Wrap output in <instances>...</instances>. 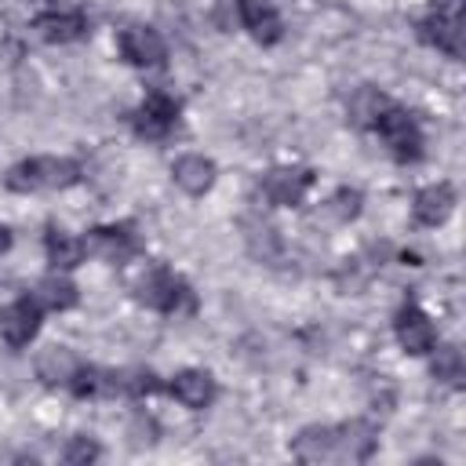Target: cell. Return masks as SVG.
<instances>
[{
    "instance_id": "11",
    "label": "cell",
    "mask_w": 466,
    "mask_h": 466,
    "mask_svg": "<svg viewBox=\"0 0 466 466\" xmlns=\"http://www.w3.org/2000/svg\"><path fill=\"white\" fill-rule=\"evenodd\" d=\"M171 393L186 404V408H208L215 400V379L200 368H186L171 379Z\"/></svg>"
},
{
    "instance_id": "7",
    "label": "cell",
    "mask_w": 466,
    "mask_h": 466,
    "mask_svg": "<svg viewBox=\"0 0 466 466\" xmlns=\"http://www.w3.org/2000/svg\"><path fill=\"white\" fill-rule=\"evenodd\" d=\"M397 339L408 353H430L437 342V328L419 306H404L397 313Z\"/></svg>"
},
{
    "instance_id": "24",
    "label": "cell",
    "mask_w": 466,
    "mask_h": 466,
    "mask_svg": "<svg viewBox=\"0 0 466 466\" xmlns=\"http://www.w3.org/2000/svg\"><path fill=\"white\" fill-rule=\"evenodd\" d=\"M62 459L66 462H91V459H98V444L87 441V437H76V441H69V448H66Z\"/></svg>"
},
{
    "instance_id": "17",
    "label": "cell",
    "mask_w": 466,
    "mask_h": 466,
    "mask_svg": "<svg viewBox=\"0 0 466 466\" xmlns=\"http://www.w3.org/2000/svg\"><path fill=\"white\" fill-rule=\"evenodd\" d=\"M240 18L251 29V36L262 44H273L280 36V15L266 0H240Z\"/></svg>"
},
{
    "instance_id": "21",
    "label": "cell",
    "mask_w": 466,
    "mask_h": 466,
    "mask_svg": "<svg viewBox=\"0 0 466 466\" xmlns=\"http://www.w3.org/2000/svg\"><path fill=\"white\" fill-rule=\"evenodd\" d=\"M386 106H390V102H386L375 87H360V91L350 98V113H353L357 124H375V116H379Z\"/></svg>"
},
{
    "instance_id": "23",
    "label": "cell",
    "mask_w": 466,
    "mask_h": 466,
    "mask_svg": "<svg viewBox=\"0 0 466 466\" xmlns=\"http://www.w3.org/2000/svg\"><path fill=\"white\" fill-rule=\"evenodd\" d=\"M157 390V375L146 368H127L120 371V393H153Z\"/></svg>"
},
{
    "instance_id": "15",
    "label": "cell",
    "mask_w": 466,
    "mask_h": 466,
    "mask_svg": "<svg viewBox=\"0 0 466 466\" xmlns=\"http://www.w3.org/2000/svg\"><path fill=\"white\" fill-rule=\"evenodd\" d=\"M422 36L430 44H437L441 51L448 55H462V22H459V11H444V15H433L422 22Z\"/></svg>"
},
{
    "instance_id": "12",
    "label": "cell",
    "mask_w": 466,
    "mask_h": 466,
    "mask_svg": "<svg viewBox=\"0 0 466 466\" xmlns=\"http://www.w3.org/2000/svg\"><path fill=\"white\" fill-rule=\"evenodd\" d=\"M171 175H175V182H178L186 193L200 197V193H208L211 182H215V164H211L208 157H200V153H186V157L175 160Z\"/></svg>"
},
{
    "instance_id": "4",
    "label": "cell",
    "mask_w": 466,
    "mask_h": 466,
    "mask_svg": "<svg viewBox=\"0 0 466 466\" xmlns=\"http://www.w3.org/2000/svg\"><path fill=\"white\" fill-rule=\"evenodd\" d=\"M40 302H36V295H25V299H15L11 306H4L0 309V335H4V342L7 346H25L33 335H36V328H40Z\"/></svg>"
},
{
    "instance_id": "6",
    "label": "cell",
    "mask_w": 466,
    "mask_h": 466,
    "mask_svg": "<svg viewBox=\"0 0 466 466\" xmlns=\"http://www.w3.org/2000/svg\"><path fill=\"white\" fill-rule=\"evenodd\" d=\"M120 51H124V58L135 62V66H160L164 55H167L160 33L149 29V25H127V29L120 33Z\"/></svg>"
},
{
    "instance_id": "8",
    "label": "cell",
    "mask_w": 466,
    "mask_h": 466,
    "mask_svg": "<svg viewBox=\"0 0 466 466\" xmlns=\"http://www.w3.org/2000/svg\"><path fill=\"white\" fill-rule=\"evenodd\" d=\"M309 182H313V175L302 171V167H277V171L266 175L262 193H266L273 204H299V200L306 197Z\"/></svg>"
},
{
    "instance_id": "5",
    "label": "cell",
    "mask_w": 466,
    "mask_h": 466,
    "mask_svg": "<svg viewBox=\"0 0 466 466\" xmlns=\"http://www.w3.org/2000/svg\"><path fill=\"white\" fill-rule=\"evenodd\" d=\"M175 120H178L175 98H167L164 91H153V95L138 106V113H135V131H138L142 138H164V135L175 127Z\"/></svg>"
},
{
    "instance_id": "13",
    "label": "cell",
    "mask_w": 466,
    "mask_h": 466,
    "mask_svg": "<svg viewBox=\"0 0 466 466\" xmlns=\"http://www.w3.org/2000/svg\"><path fill=\"white\" fill-rule=\"evenodd\" d=\"M76 368H80V360H76V353L66 350V346H47V350H40V357H36V375H40L47 386H69L73 375H76Z\"/></svg>"
},
{
    "instance_id": "10",
    "label": "cell",
    "mask_w": 466,
    "mask_h": 466,
    "mask_svg": "<svg viewBox=\"0 0 466 466\" xmlns=\"http://www.w3.org/2000/svg\"><path fill=\"white\" fill-rule=\"evenodd\" d=\"M295 459L302 462H328V459H339V430H328V426H309L295 437L291 444Z\"/></svg>"
},
{
    "instance_id": "9",
    "label": "cell",
    "mask_w": 466,
    "mask_h": 466,
    "mask_svg": "<svg viewBox=\"0 0 466 466\" xmlns=\"http://www.w3.org/2000/svg\"><path fill=\"white\" fill-rule=\"evenodd\" d=\"M84 248H91L95 255L109 258V262H124L127 255H135V233L131 226H98L91 229V240H84Z\"/></svg>"
},
{
    "instance_id": "18",
    "label": "cell",
    "mask_w": 466,
    "mask_h": 466,
    "mask_svg": "<svg viewBox=\"0 0 466 466\" xmlns=\"http://www.w3.org/2000/svg\"><path fill=\"white\" fill-rule=\"evenodd\" d=\"M375 448V430L368 422H346L339 426V459H368Z\"/></svg>"
},
{
    "instance_id": "14",
    "label": "cell",
    "mask_w": 466,
    "mask_h": 466,
    "mask_svg": "<svg viewBox=\"0 0 466 466\" xmlns=\"http://www.w3.org/2000/svg\"><path fill=\"white\" fill-rule=\"evenodd\" d=\"M36 29H40V36L51 40V44H69V40L84 36L87 18H84L80 11H73V7H69V11H47V15L36 18Z\"/></svg>"
},
{
    "instance_id": "16",
    "label": "cell",
    "mask_w": 466,
    "mask_h": 466,
    "mask_svg": "<svg viewBox=\"0 0 466 466\" xmlns=\"http://www.w3.org/2000/svg\"><path fill=\"white\" fill-rule=\"evenodd\" d=\"M451 204H455L451 186H444V182L426 186V189L415 197V218H419L422 226H441V222L451 215Z\"/></svg>"
},
{
    "instance_id": "19",
    "label": "cell",
    "mask_w": 466,
    "mask_h": 466,
    "mask_svg": "<svg viewBox=\"0 0 466 466\" xmlns=\"http://www.w3.org/2000/svg\"><path fill=\"white\" fill-rule=\"evenodd\" d=\"M84 240H76L73 233H66V229H51L47 233V258H51V266L55 269H73L80 258H84Z\"/></svg>"
},
{
    "instance_id": "2",
    "label": "cell",
    "mask_w": 466,
    "mask_h": 466,
    "mask_svg": "<svg viewBox=\"0 0 466 466\" xmlns=\"http://www.w3.org/2000/svg\"><path fill=\"white\" fill-rule=\"evenodd\" d=\"M371 127L382 135V142L390 146V153H393L397 160H415V157H419V149H422V135H419L415 120H411L404 109L386 106V109L375 116Z\"/></svg>"
},
{
    "instance_id": "22",
    "label": "cell",
    "mask_w": 466,
    "mask_h": 466,
    "mask_svg": "<svg viewBox=\"0 0 466 466\" xmlns=\"http://www.w3.org/2000/svg\"><path fill=\"white\" fill-rule=\"evenodd\" d=\"M433 375H437L441 382H455V379L462 375V357H459L455 346L437 350V357H433Z\"/></svg>"
},
{
    "instance_id": "26",
    "label": "cell",
    "mask_w": 466,
    "mask_h": 466,
    "mask_svg": "<svg viewBox=\"0 0 466 466\" xmlns=\"http://www.w3.org/2000/svg\"><path fill=\"white\" fill-rule=\"evenodd\" d=\"M7 248H11V233H7V229H4V226H0V255H4V251H7Z\"/></svg>"
},
{
    "instance_id": "20",
    "label": "cell",
    "mask_w": 466,
    "mask_h": 466,
    "mask_svg": "<svg viewBox=\"0 0 466 466\" xmlns=\"http://www.w3.org/2000/svg\"><path fill=\"white\" fill-rule=\"evenodd\" d=\"M36 302L47 309H69L76 302V288L66 277H44L36 288Z\"/></svg>"
},
{
    "instance_id": "3",
    "label": "cell",
    "mask_w": 466,
    "mask_h": 466,
    "mask_svg": "<svg viewBox=\"0 0 466 466\" xmlns=\"http://www.w3.org/2000/svg\"><path fill=\"white\" fill-rule=\"evenodd\" d=\"M138 299H142L146 306L160 309V313H175V309H182V306L189 302V291H186V284H182L175 273L153 266V269L138 280Z\"/></svg>"
},
{
    "instance_id": "1",
    "label": "cell",
    "mask_w": 466,
    "mask_h": 466,
    "mask_svg": "<svg viewBox=\"0 0 466 466\" xmlns=\"http://www.w3.org/2000/svg\"><path fill=\"white\" fill-rule=\"evenodd\" d=\"M80 175V167L66 157H33L18 167H11L7 175V186L15 193H29V189H62V186H73Z\"/></svg>"
},
{
    "instance_id": "25",
    "label": "cell",
    "mask_w": 466,
    "mask_h": 466,
    "mask_svg": "<svg viewBox=\"0 0 466 466\" xmlns=\"http://www.w3.org/2000/svg\"><path fill=\"white\" fill-rule=\"evenodd\" d=\"M357 204H360V197H357L353 189H342V193L335 197V211H339V218H350V215H357Z\"/></svg>"
}]
</instances>
